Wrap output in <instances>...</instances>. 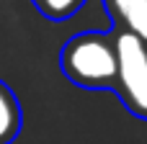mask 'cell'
Masks as SVG:
<instances>
[{"mask_svg": "<svg viewBox=\"0 0 147 144\" xmlns=\"http://www.w3.org/2000/svg\"><path fill=\"white\" fill-rule=\"evenodd\" d=\"M62 75L88 90L116 88V41L114 31H83L65 41L59 52Z\"/></svg>", "mask_w": 147, "mask_h": 144, "instance_id": "obj_1", "label": "cell"}, {"mask_svg": "<svg viewBox=\"0 0 147 144\" xmlns=\"http://www.w3.org/2000/svg\"><path fill=\"white\" fill-rule=\"evenodd\" d=\"M116 41V95L129 113L147 119V44L129 33L114 31Z\"/></svg>", "mask_w": 147, "mask_h": 144, "instance_id": "obj_2", "label": "cell"}, {"mask_svg": "<svg viewBox=\"0 0 147 144\" xmlns=\"http://www.w3.org/2000/svg\"><path fill=\"white\" fill-rule=\"evenodd\" d=\"M109 13L121 23V31H129L147 39V0H106Z\"/></svg>", "mask_w": 147, "mask_h": 144, "instance_id": "obj_3", "label": "cell"}, {"mask_svg": "<svg viewBox=\"0 0 147 144\" xmlns=\"http://www.w3.org/2000/svg\"><path fill=\"white\" fill-rule=\"evenodd\" d=\"M23 126V111L8 82L0 80V144H13Z\"/></svg>", "mask_w": 147, "mask_h": 144, "instance_id": "obj_4", "label": "cell"}, {"mask_svg": "<svg viewBox=\"0 0 147 144\" xmlns=\"http://www.w3.org/2000/svg\"><path fill=\"white\" fill-rule=\"evenodd\" d=\"M34 5L49 21H65V18L75 15L85 5V0H34Z\"/></svg>", "mask_w": 147, "mask_h": 144, "instance_id": "obj_5", "label": "cell"}, {"mask_svg": "<svg viewBox=\"0 0 147 144\" xmlns=\"http://www.w3.org/2000/svg\"><path fill=\"white\" fill-rule=\"evenodd\" d=\"M145 44H147V39H145Z\"/></svg>", "mask_w": 147, "mask_h": 144, "instance_id": "obj_6", "label": "cell"}]
</instances>
